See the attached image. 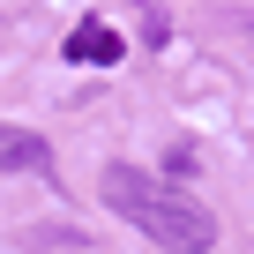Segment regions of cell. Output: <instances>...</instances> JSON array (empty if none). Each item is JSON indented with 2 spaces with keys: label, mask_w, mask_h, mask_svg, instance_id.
Masks as SVG:
<instances>
[{
  "label": "cell",
  "mask_w": 254,
  "mask_h": 254,
  "mask_svg": "<svg viewBox=\"0 0 254 254\" xmlns=\"http://www.w3.org/2000/svg\"><path fill=\"white\" fill-rule=\"evenodd\" d=\"M105 202L135 224V232H150L157 247H172V254H209L217 247V217L180 187V180H150V172H135V165H105Z\"/></svg>",
  "instance_id": "cell-1"
},
{
  "label": "cell",
  "mask_w": 254,
  "mask_h": 254,
  "mask_svg": "<svg viewBox=\"0 0 254 254\" xmlns=\"http://www.w3.org/2000/svg\"><path fill=\"white\" fill-rule=\"evenodd\" d=\"M67 60H75V67H112V60H120V30H112V23L67 30Z\"/></svg>",
  "instance_id": "cell-2"
},
{
  "label": "cell",
  "mask_w": 254,
  "mask_h": 254,
  "mask_svg": "<svg viewBox=\"0 0 254 254\" xmlns=\"http://www.w3.org/2000/svg\"><path fill=\"white\" fill-rule=\"evenodd\" d=\"M53 150L45 135H30V127H0V172H45Z\"/></svg>",
  "instance_id": "cell-3"
}]
</instances>
